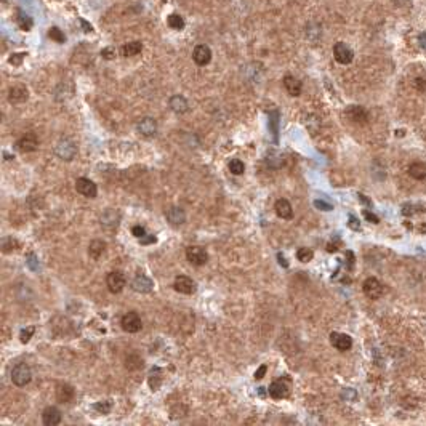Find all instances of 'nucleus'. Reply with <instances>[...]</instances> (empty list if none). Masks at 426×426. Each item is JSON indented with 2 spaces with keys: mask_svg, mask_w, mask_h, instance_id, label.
<instances>
[{
  "mask_svg": "<svg viewBox=\"0 0 426 426\" xmlns=\"http://www.w3.org/2000/svg\"><path fill=\"white\" fill-rule=\"evenodd\" d=\"M229 172H231L232 175H242L245 172L244 162L239 160V159H232L231 162H229Z\"/></svg>",
  "mask_w": 426,
  "mask_h": 426,
  "instance_id": "nucleus-31",
  "label": "nucleus"
},
{
  "mask_svg": "<svg viewBox=\"0 0 426 426\" xmlns=\"http://www.w3.org/2000/svg\"><path fill=\"white\" fill-rule=\"evenodd\" d=\"M167 220L170 221L173 226H179L186 221V215H184V212L179 209V207H170V209L167 210Z\"/></svg>",
  "mask_w": 426,
  "mask_h": 426,
  "instance_id": "nucleus-22",
  "label": "nucleus"
},
{
  "mask_svg": "<svg viewBox=\"0 0 426 426\" xmlns=\"http://www.w3.org/2000/svg\"><path fill=\"white\" fill-rule=\"evenodd\" d=\"M132 287L135 292H140V293H151L152 288H154V282H152L149 277L144 276V274H136L135 279L132 281Z\"/></svg>",
  "mask_w": 426,
  "mask_h": 426,
  "instance_id": "nucleus-14",
  "label": "nucleus"
},
{
  "mask_svg": "<svg viewBox=\"0 0 426 426\" xmlns=\"http://www.w3.org/2000/svg\"><path fill=\"white\" fill-rule=\"evenodd\" d=\"M141 50H143L141 42H130V43H125V45L120 48V53H122V56H135V54H138Z\"/></svg>",
  "mask_w": 426,
  "mask_h": 426,
  "instance_id": "nucleus-25",
  "label": "nucleus"
},
{
  "mask_svg": "<svg viewBox=\"0 0 426 426\" xmlns=\"http://www.w3.org/2000/svg\"><path fill=\"white\" fill-rule=\"evenodd\" d=\"M267 391H269V396L272 399H284V397H287L288 392H290V386H288V381L285 378H281V380L272 381Z\"/></svg>",
  "mask_w": 426,
  "mask_h": 426,
  "instance_id": "nucleus-9",
  "label": "nucleus"
},
{
  "mask_svg": "<svg viewBox=\"0 0 426 426\" xmlns=\"http://www.w3.org/2000/svg\"><path fill=\"white\" fill-rule=\"evenodd\" d=\"M75 397V391L74 388L68 385V383H63V385H58L56 386V399L63 404H71L74 401Z\"/></svg>",
  "mask_w": 426,
  "mask_h": 426,
  "instance_id": "nucleus-16",
  "label": "nucleus"
},
{
  "mask_svg": "<svg viewBox=\"0 0 426 426\" xmlns=\"http://www.w3.org/2000/svg\"><path fill=\"white\" fill-rule=\"evenodd\" d=\"M15 146L19 152H32L39 147V140L36 138V135L27 133L23 136V138H19L18 141H16Z\"/></svg>",
  "mask_w": 426,
  "mask_h": 426,
  "instance_id": "nucleus-13",
  "label": "nucleus"
},
{
  "mask_svg": "<svg viewBox=\"0 0 426 426\" xmlns=\"http://www.w3.org/2000/svg\"><path fill=\"white\" fill-rule=\"evenodd\" d=\"M24 58H26V53H16V54H12V56H10V63H12L13 66H19Z\"/></svg>",
  "mask_w": 426,
  "mask_h": 426,
  "instance_id": "nucleus-37",
  "label": "nucleus"
},
{
  "mask_svg": "<svg viewBox=\"0 0 426 426\" xmlns=\"http://www.w3.org/2000/svg\"><path fill=\"white\" fill-rule=\"evenodd\" d=\"M271 120H269V124H271V130H272V133H274V141H277V112H271Z\"/></svg>",
  "mask_w": 426,
  "mask_h": 426,
  "instance_id": "nucleus-36",
  "label": "nucleus"
},
{
  "mask_svg": "<svg viewBox=\"0 0 426 426\" xmlns=\"http://www.w3.org/2000/svg\"><path fill=\"white\" fill-rule=\"evenodd\" d=\"M75 189H77V193H80L82 195H85V197H89V199L96 197V194H98L96 184L89 178L75 179Z\"/></svg>",
  "mask_w": 426,
  "mask_h": 426,
  "instance_id": "nucleus-10",
  "label": "nucleus"
},
{
  "mask_svg": "<svg viewBox=\"0 0 426 426\" xmlns=\"http://www.w3.org/2000/svg\"><path fill=\"white\" fill-rule=\"evenodd\" d=\"M138 132L146 136V138H149V136H154L156 132H157V124L156 120L152 117H144L143 120H140L138 124Z\"/></svg>",
  "mask_w": 426,
  "mask_h": 426,
  "instance_id": "nucleus-18",
  "label": "nucleus"
},
{
  "mask_svg": "<svg viewBox=\"0 0 426 426\" xmlns=\"http://www.w3.org/2000/svg\"><path fill=\"white\" fill-rule=\"evenodd\" d=\"M167 23H168V26H170L172 29H175V31H181V29H184V19H183L179 15H177V13H173V15L168 16Z\"/></svg>",
  "mask_w": 426,
  "mask_h": 426,
  "instance_id": "nucleus-28",
  "label": "nucleus"
},
{
  "mask_svg": "<svg viewBox=\"0 0 426 426\" xmlns=\"http://www.w3.org/2000/svg\"><path fill=\"white\" fill-rule=\"evenodd\" d=\"M277 258H279V263H282V266H284V267H287V266H288V263L285 261V258H284V255H282V253H279V255H277Z\"/></svg>",
  "mask_w": 426,
  "mask_h": 426,
  "instance_id": "nucleus-47",
  "label": "nucleus"
},
{
  "mask_svg": "<svg viewBox=\"0 0 426 426\" xmlns=\"http://www.w3.org/2000/svg\"><path fill=\"white\" fill-rule=\"evenodd\" d=\"M364 216L367 218L369 221H372V223H378V221H380V220H378V216L372 215V213H370L369 210H364Z\"/></svg>",
  "mask_w": 426,
  "mask_h": 426,
  "instance_id": "nucleus-42",
  "label": "nucleus"
},
{
  "mask_svg": "<svg viewBox=\"0 0 426 426\" xmlns=\"http://www.w3.org/2000/svg\"><path fill=\"white\" fill-rule=\"evenodd\" d=\"M346 116H348L349 120H353V122H356V124H365V122H367V111H365L364 107H360V106L348 107Z\"/></svg>",
  "mask_w": 426,
  "mask_h": 426,
  "instance_id": "nucleus-19",
  "label": "nucleus"
},
{
  "mask_svg": "<svg viewBox=\"0 0 426 426\" xmlns=\"http://www.w3.org/2000/svg\"><path fill=\"white\" fill-rule=\"evenodd\" d=\"M132 232H133V236L138 237V239H143L146 236V231H144L143 226H133L132 228Z\"/></svg>",
  "mask_w": 426,
  "mask_h": 426,
  "instance_id": "nucleus-40",
  "label": "nucleus"
},
{
  "mask_svg": "<svg viewBox=\"0 0 426 426\" xmlns=\"http://www.w3.org/2000/svg\"><path fill=\"white\" fill-rule=\"evenodd\" d=\"M48 37H50V39H53L54 42H58V43H64V42H66V36L63 34V31L59 29L58 26L50 27V31H48Z\"/></svg>",
  "mask_w": 426,
  "mask_h": 426,
  "instance_id": "nucleus-30",
  "label": "nucleus"
},
{
  "mask_svg": "<svg viewBox=\"0 0 426 426\" xmlns=\"http://www.w3.org/2000/svg\"><path fill=\"white\" fill-rule=\"evenodd\" d=\"M156 240L157 239L154 236H151V237H147V239L143 237V239H141V244H152V242H156Z\"/></svg>",
  "mask_w": 426,
  "mask_h": 426,
  "instance_id": "nucleus-45",
  "label": "nucleus"
},
{
  "mask_svg": "<svg viewBox=\"0 0 426 426\" xmlns=\"http://www.w3.org/2000/svg\"><path fill=\"white\" fill-rule=\"evenodd\" d=\"M333 56L340 64H349L353 61L354 53L345 42H338L333 45Z\"/></svg>",
  "mask_w": 426,
  "mask_h": 426,
  "instance_id": "nucleus-6",
  "label": "nucleus"
},
{
  "mask_svg": "<svg viewBox=\"0 0 426 426\" xmlns=\"http://www.w3.org/2000/svg\"><path fill=\"white\" fill-rule=\"evenodd\" d=\"M168 105H170V109L173 112H177V114H183V112H186L188 111V107H189V105H188V101L184 100V98L181 96V95H175V96H172L170 98V103H168Z\"/></svg>",
  "mask_w": 426,
  "mask_h": 426,
  "instance_id": "nucleus-23",
  "label": "nucleus"
},
{
  "mask_svg": "<svg viewBox=\"0 0 426 426\" xmlns=\"http://www.w3.org/2000/svg\"><path fill=\"white\" fill-rule=\"evenodd\" d=\"M42 422L45 426H56L61 423V412L56 407H47L42 413Z\"/></svg>",
  "mask_w": 426,
  "mask_h": 426,
  "instance_id": "nucleus-17",
  "label": "nucleus"
},
{
  "mask_svg": "<svg viewBox=\"0 0 426 426\" xmlns=\"http://www.w3.org/2000/svg\"><path fill=\"white\" fill-rule=\"evenodd\" d=\"M274 210L277 213V216L284 218V220H290V218L293 216V209H292L290 202L285 200V199H279V200H277Z\"/></svg>",
  "mask_w": 426,
  "mask_h": 426,
  "instance_id": "nucleus-21",
  "label": "nucleus"
},
{
  "mask_svg": "<svg viewBox=\"0 0 426 426\" xmlns=\"http://www.w3.org/2000/svg\"><path fill=\"white\" fill-rule=\"evenodd\" d=\"M36 332V327H27V329H24L23 332H21V343H27L32 338V335H34Z\"/></svg>",
  "mask_w": 426,
  "mask_h": 426,
  "instance_id": "nucleus-34",
  "label": "nucleus"
},
{
  "mask_svg": "<svg viewBox=\"0 0 426 426\" xmlns=\"http://www.w3.org/2000/svg\"><path fill=\"white\" fill-rule=\"evenodd\" d=\"M101 56L105 58V59L116 58V50H114V48H111V47H107V48H105V50L101 52Z\"/></svg>",
  "mask_w": 426,
  "mask_h": 426,
  "instance_id": "nucleus-38",
  "label": "nucleus"
},
{
  "mask_svg": "<svg viewBox=\"0 0 426 426\" xmlns=\"http://www.w3.org/2000/svg\"><path fill=\"white\" fill-rule=\"evenodd\" d=\"M105 248H106V242H103V240H93L89 247V255L93 260H98L103 253H105Z\"/></svg>",
  "mask_w": 426,
  "mask_h": 426,
  "instance_id": "nucleus-26",
  "label": "nucleus"
},
{
  "mask_svg": "<svg viewBox=\"0 0 426 426\" xmlns=\"http://www.w3.org/2000/svg\"><path fill=\"white\" fill-rule=\"evenodd\" d=\"M330 343H332V346H335L338 349V351H348V349L353 346L351 337L346 335V333H338V332L330 333Z\"/></svg>",
  "mask_w": 426,
  "mask_h": 426,
  "instance_id": "nucleus-12",
  "label": "nucleus"
},
{
  "mask_svg": "<svg viewBox=\"0 0 426 426\" xmlns=\"http://www.w3.org/2000/svg\"><path fill=\"white\" fill-rule=\"evenodd\" d=\"M16 23H18V26L23 31H29L32 27V24H34V21H32V18L27 13L18 10V13H16Z\"/></svg>",
  "mask_w": 426,
  "mask_h": 426,
  "instance_id": "nucleus-27",
  "label": "nucleus"
},
{
  "mask_svg": "<svg viewBox=\"0 0 426 426\" xmlns=\"http://www.w3.org/2000/svg\"><path fill=\"white\" fill-rule=\"evenodd\" d=\"M162 383V376H160V369H152L151 373H149V386L152 388V390H157V388L160 386Z\"/></svg>",
  "mask_w": 426,
  "mask_h": 426,
  "instance_id": "nucleus-29",
  "label": "nucleus"
},
{
  "mask_svg": "<svg viewBox=\"0 0 426 426\" xmlns=\"http://www.w3.org/2000/svg\"><path fill=\"white\" fill-rule=\"evenodd\" d=\"M173 287H175V290L183 293V295H193L195 290H197V284H195L194 279H191V277H188V276H178L177 279H175Z\"/></svg>",
  "mask_w": 426,
  "mask_h": 426,
  "instance_id": "nucleus-7",
  "label": "nucleus"
},
{
  "mask_svg": "<svg viewBox=\"0 0 426 426\" xmlns=\"http://www.w3.org/2000/svg\"><path fill=\"white\" fill-rule=\"evenodd\" d=\"M314 252L311 248H300L297 252V258L302 261V263H308V261L313 260Z\"/></svg>",
  "mask_w": 426,
  "mask_h": 426,
  "instance_id": "nucleus-32",
  "label": "nucleus"
},
{
  "mask_svg": "<svg viewBox=\"0 0 426 426\" xmlns=\"http://www.w3.org/2000/svg\"><path fill=\"white\" fill-rule=\"evenodd\" d=\"M314 207H318L319 210H324V212L332 210V205L327 204V202H324V200H314Z\"/></svg>",
  "mask_w": 426,
  "mask_h": 426,
  "instance_id": "nucleus-39",
  "label": "nucleus"
},
{
  "mask_svg": "<svg viewBox=\"0 0 426 426\" xmlns=\"http://www.w3.org/2000/svg\"><path fill=\"white\" fill-rule=\"evenodd\" d=\"M284 87H285V90L290 93L292 96H298L300 93H302V82H300L297 77H293V75H285L284 77Z\"/></svg>",
  "mask_w": 426,
  "mask_h": 426,
  "instance_id": "nucleus-20",
  "label": "nucleus"
},
{
  "mask_svg": "<svg viewBox=\"0 0 426 426\" xmlns=\"http://www.w3.org/2000/svg\"><path fill=\"white\" fill-rule=\"evenodd\" d=\"M266 372H267V365H261V367H260L258 370H256L255 375H253V376H255V380H261V378H263V376H265Z\"/></svg>",
  "mask_w": 426,
  "mask_h": 426,
  "instance_id": "nucleus-41",
  "label": "nucleus"
},
{
  "mask_svg": "<svg viewBox=\"0 0 426 426\" xmlns=\"http://www.w3.org/2000/svg\"><path fill=\"white\" fill-rule=\"evenodd\" d=\"M186 258L191 265L202 266L209 261V253H207L205 248L199 247V245H193V247L186 248Z\"/></svg>",
  "mask_w": 426,
  "mask_h": 426,
  "instance_id": "nucleus-3",
  "label": "nucleus"
},
{
  "mask_svg": "<svg viewBox=\"0 0 426 426\" xmlns=\"http://www.w3.org/2000/svg\"><path fill=\"white\" fill-rule=\"evenodd\" d=\"M193 59H194V63L197 64V66H207V64L210 63V59H212L210 47L204 45V43L197 45L194 48V52H193Z\"/></svg>",
  "mask_w": 426,
  "mask_h": 426,
  "instance_id": "nucleus-11",
  "label": "nucleus"
},
{
  "mask_svg": "<svg viewBox=\"0 0 426 426\" xmlns=\"http://www.w3.org/2000/svg\"><path fill=\"white\" fill-rule=\"evenodd\" d=\"M349 221H351V223H349V226H351L353 229H359V225H356V223H359V221H356V218L351 216V218H349Z\"/></svg>",
  "mask_w": 426,
  "mask_h": 426,
  "instance_id": "nucleus-46",
  "label": "nucleus"
},
{
  "mask_svg": "<svg viewBox=\"0 0 426 426\" xmlns=\"http://www.w3.org/2000/svg\"><path fill=\"white\" fill-rule=\"evenodd\" d=\"M408 175L413 178V179H418V181H422V179L426 178V165L423 162H415L412 163L410 167H408Z\"/></svg>",
  "mask_w": 426,
  "mask_h": 426,
  "instance_id": "nucleus-24",
  "label": "nucleus"
},
{
  "mask_svg": "<svg viewBox=\"0 0 426 426\" xmlns=\"http://www.w3.org/2000/svg\"><path fill=\"white\" fill-rule=\"evenodd\" d=\"M27 98H29V91H27V89H26V87H23V85L12 87L10 91H8V101L13 103V105L24 103Z\"/></svg>",
  "mask_w": 426,
  "mask_h": 426,
  "instance_id": "nucleus-15",
  "label": "nucleus"
},
{
  "mask_svg": "<svg viewBox=\"0 0 426 426\" xmlns=\"http://www.w3.org/2000/svg\"><path fill=\"white\" fill-rule=\"evenodd\" d=\"M112 408V402L111 401H103V402H96L95 404V410L100 412L101 415H107Z\"/></svg>",
  "mask_w": 426,
  "mask_h": 426,
  "instance_id": "nucleus-33",
  "label": "nucleus"
},
{
  "mask_svg": "<svg viewBox=\"0 0 426 426\" xmlns=\"http://www.w3.org/2000/svg\"><path fill=\"white\" fill-rule=\"evenodd\" d=\"M80 23H82V26H84V31L85 32H91V31H93V27L90 26V23H87L85 19H80Z\"/></svg>",
  "mask_w": 426,
  "mask_h": 426,
  "instance_id": "nucleus-44",
  "label": "nucleus"
},
{
  "mask_svg": "<svg viewBox=\"0 0 426 426\" xmlns=\"http://www.w3.org/2000/svg\"><path fill=\"white\" fill-rule=\"evenodd\" d=\"M362 290L370 300H378L381 295H383L385 288H383V285H381V282L378 279H375V277H369V279H365V282H364Z\"/></svg>",
  "mask_w": 426,
  "mask_h": 426,
  "instance_id": "nucleus-5",
  "label": "nucleus"
},
{
  "mask_svg": "<svg viewBox=\"0 0 426 426\" xmlns=\"http://www.w3.org/2000/svg\"><path fill=\"white\" fill-rule=\"evenodd\" d=\"M27 265H29V267L32 271H37L39 269V260H37V256L34 253H29L27 255Z\"/></svg>",
  "mask_w": 426,
  "mask_h": 426,
  "instance_id": "nucleus-35",
  "label": "nucleus"
},
{
  "mask_svg": "<svg viewBox=\"0 0 426 426\" xmlns=\"http://www.w3.org/2000/svg\"><path fill=\"white\" fill-rule=\"evenodd\" d=\"M418 43H420V47L425 48V50H426V32H423V34H420V37H418Z\"/></svg>",
  "mask_w": 426,
  "mask_h": 426,
  "instance_id": "nucleus-43",
  "label": "nucleus"
},
{
  "mask_svg": "<svg viewBox=\"0 0 426 426\" xmlns=\"http://www.w3.org/2000/svg\"><path fill=\"white\" fill-rule=\"evenodd\" d=\"M54 152H56V156L59 157V159L69 162V160L74 159L75 152H77V146H75L74 141H71V140H61L56 144V147H54Z\"/></svg>",
  "mask_w": 426,
  "mask_h": 426,
  "instance_id": "nucleus-1",
  "label": "nucleus"
},
{
  "mask_svg": "<svg viewBox=\"0 0 426 426\" xmlns=\"http://www.w3.org/2000/svg\"><path fill=\"white\" fill-rule=\"evenodd\" d=\"M31 369L26 364H18L12 370V381L16 386H26L31 381Z\"/></svg>",
  "mask_w": 426,
  "mask_h": 426,
  "instance_id": "nucleus-4",
  "label": "nucleus"
},
{
  "mask_svg": "<svg viewBox=\"0 0 426 426\" xmlns=\"http://www.w3.org/2000/svg\"><path fill=\"white\" fill-rule=\"evenodd\" d=\"M120 325H122V329L125 332L136 333V332L141 330V327H143V322H141L140 316L132 311V313H127V314L124 316L122 320H120Z\"/></svg>",
  "mask_w": 426,
  "mask_h": 426,
  "instance_id": "nucleus-8",
  "label": "nucleus"
},
{
  "mask_svg": "<svg viewBox=\"0 0 426 426\" xmlns=\"http://www.w3.org/2000/svg\"><path fill=\"white\" fill-rule=\"evenodd\" d=\"M106 284L111 293H120L127 285V279H125L122 271H111L106 277Z\"/></svg>",
  "mask_w": 426,
  "mask_h": 426,
  "instance_id": "nucleus-2",
  "label": "nucleus"
}]
</instances>
